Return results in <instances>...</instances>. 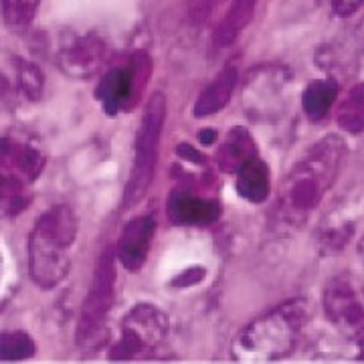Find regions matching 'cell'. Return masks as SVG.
<instances>
[{
    "label": "cell",
    "instance_id": "obj_15",
    "mask_svg": "<svg viewBox=\"0 0 364 364\" xmlns=\"http://www.w3.org/2000/svg\"><path fill=\"white\" fill-rule=\"evenodd\" d=\"M340 85L336 79H320V81H312L304 93H301V107L304 114L310 117L312 122H320L324 119L332 105L338 100Z\"/></svg>",
    "mask_w": 364,
    "mask_h": 364
},
{
    "label": "cell",
    "instance_id": "obj_1",
    "mask_svg": "<svg viewBox=\"0 0 364 364\" xmlns=\"http://www.w3.org/2000/svg\"><path fill=\"white\" fill-rule=\"evenodd\" d=\"M346 146L340 136H326L306 152L282 184L275 215L279 223L298 227L320 207L322 198L338 176Z\"/></svg>",
    "mask_w": 364,
    "mask_h": 364
},
{
    "label": "cell",
    "instance_id": "obj_16",
    "mask_svg": "<svg viewBox=\"0 0 364 364\" xmlns=\"http://www.w3.org/2000/svg\"><path fill=\"white\" fill-rule=\"evenodd\" d=\"M338 126L348 134L364 132V83H356L340 105Z\"/></svg>",
    "mask_w": 364,
    "mask_h": 364
},
{
    "label": "cell",
    "instance_id": "obj_13",
    "mask_svg": "<svg viewBox=\"0 0 364 364\" xmlns=\"http://www.w3.org/2000/svg\"><path fill=\"white\" fill-rule=\"evenodd\" d=\"M237 193L243 196L249 203L259 205L263 200H267V196L272 193V172L269 166L259 160V158H251L245 166H241L237 172Z\"/></svg>",
    "mask_w": 364,
    "mask_h": 364
},
{
    "label": "cell",
    "instance_id": "obj_25",
    "mask_svg": "<svg viewBox=\"0 0 364 364\" xmlns=\"http://www.w3.org/2000/svg\"><path fill=\"white\" fill-rule=\"evenodd\" d=\"M358 255H360V259H363L364 263V237L358 241Z\"/></svg>",
    "mask_w": 364,
    "mask_h": 364
},
{
    "label": "cell",
    "instance_id": "obj_19",
    "mask_svg": "<svg viewBox=\"0 0 364 364\" xmlns=\"http://www.w3.org/2000/svg\"><path fill=\"white\" fill-rule=\"evenodd\" d=\"M35 352V344L26 334L13 332L0 336V358L4 360H18V358H28Z\"/></svg>",
    "mask_w": 364,
    "mask_h": 364
},
{
    "label": "cell",
    "instance_id": "obj_12",
    "mask_svg": "<svg viewBox=\"0 0 364 364\" xmlns=\"http://www.w3.org/2000/svg\"><path fill=\"white\" fill-rule=\"evenodd\" d=\"M255 140L247 128H233L225 136V140L217 150V164L225 172H239L251 158H255Z\"/></svg>",
    "mask_w": 364,
    "mask_h": 364
},
{
    "label": "cell",
    "instance_id": "obj_8",
    "mask_svg": "<svg viewBox=\"0 0 364 364\" xmlns=\"http://www.w3.org/2000/svg\"><path fill=\"white\" fill-rule=\"evenodd\" d=\"M114 249H107L100 265L95 269L93 286L85 299L81 324H79V340H90L102 326L114 304V286H116V267H114Z\"/></svg>",
    "mask_w": 364,
    "mask_h": 364
},
{
    "label": "cell",
    "instance_id": "obj_17",
    "mask_svg": "<svg viewBox=\"0 0 364 364\" xmlns=\"http://www.w3.org/2000/svg\"><path fill=\"white\" fill-rule=\"evenodd\" d=\"M105 45L97 39H83L69 51L67 63L73 67H97L104 59Z\"/></svg>",
    "mask_w": 364,
    "mask_h": 364
},
{
    "label": "cell",
    "instance_id": "obj_14",
    "mask_svg": "<svg viewBox=\"0 0 364 364\" xmlns=\"http://www.w3.org/2000/svg\"><path fill=\"white\" fill-rule=\"evenodd\" d=\"M255 4H257V0H235L233 4H231V9L227 11L221 23L215 28V35H213L215 47L227 49V47H231L235 41L241 37V33L253 21Z\"/></svg>",
    "mask_w": 364,
    "mask_h": 364
},
{
    "label": "cell",
    "instance_id": "obj_10",
    "mask_svg": "<svg viewBox=\"0 0 364 364\" xmlns=\"http://www.w3.org/2000/svg\"><path fill=\"white\" fill-rule=\"evenodd\" d=\"M168 219L174 225H210L221 217V203L195 196L186 188H176L168 196Z\"/></svg>",
    "mask_w": 364,
    "mask_h": 364
},
{
    "label": "cell",
    "instance_id": "obj_23",
    "mask_svg": "<svg viewBox=\"0 0 364 364\" xmlns=\"http://www.w3.org/2000/svg\"><path fill=\"white\" fill-rule=\"evenodd\" d=\"M354 35H356V43H358V47H360V49L364 51V18L360 21V23H358V26H356V33H354Z\"/></svg>",
    "mask_w": 364,
    "mask_h": 364
},
{
    "label": "cell",
    "instance_id": "obj_4",
    "mask_svg": "<svg viewBox=\"0 0 364 364\" xmlns=\"http://www.w3.org/2000/svg\"><path fill=\"white\" fill-rule=\"evenodd\" d=\"M164 119H166V97L164 93L156 91L144 107L142 124L136 134L134 166H132L128 186H126L124 207H132L140 203L154 182Z\"/></svg>",
    "mask_w": 364,
    "mask_h": 364
},
{
    "label": "cell",
    "instance_id": "obj_6",
    "mask_svg": "<svg viewBox=\"0 0 364 364\" xmlns=\"http://www.w3.org/2000/svg\"><path fill=\"white\" fill-rule=\"evenodd\" d=\"M168 332V318L162 310L152 304H138L134 306L124 324H122V338L112 350L114 360H130L144 352L156 348Z\"/></svg>",
    "mask_w": 364,
    "mask_h": 364
},
{
    "label": "cell",
    "instance_id": "obj_20",
    "mask_svg": "<svg viewBox=\"0 0 364 364\" xmlns=\"http://www.w3.org/2000/svg\"><path fill=\"white\" fill-rule=\"evenodd\" d=\"M320 2L326 4L340 18H346L356 11H360V6L364 4V0H320Z\"/></svg>",
    "mask_w": 364,
    "mask_h": 364
},
{
    "label": "cell",
    "instance_id": "obj_21",
    "mask_svg": "<svg viewBox=\"0 0 364 364\" xmlns=\"http://www.w3.org/2000/svg\"><path fill=\"white\" fill-rule=\"evenodd\" d=\"M176 152H178V156L181 158H184V160H191V162H196V164H200V162L205 160V156H200V152L195 150L191 144H181Z\"/></svg>",
    "mask_w": 364,
    "mask_h": 364
},
{
    "label": "cell",
    "instance_id": "obj_7",
    "mask_svg": "<svg viewBox=\"0 0 364 364\" xmlns=\"http://www.w3.org/2000/svg\"><path fill=\"white\" fill-rule=\"evenodd\" d=\"M150 61L144 53H138L128 65L114 67L107 71L97 87V100L102 102L107 114H117L126 107H130L136 97L142 93L148 77Z\"/></svg>",
    "mask_w": 364,
    "mask_h": 364
},
{
    "label": "cell",
    "instance_id": "obj_5",
    "mask_svg": "<svg viewBox=\"0 0 364 364\" xmlns=\"http://www.w3.org/2000/svg\"><path fill=\"white\" fill-rule=\"evenodd\" d=\"M328 322L346 338L364 334V282L354 273H340L324 287L322 296Z\"/></svg>",
    "mask_w": 364,
    "mask_h": 364
},
{
    "label": "cell",
    "instance_id": "obj_24",
    "mask_svg": "<svg viewBox=\"0 0 364 364\" xmlns=\"http://www.w3.org/2000/svg\"><path fill=\"white\" fill-rule=\"evenodd\" d=\"M358 358H363L364 360V334L363 336H358Z\"/></svg>",
    "mask_w": 364,
    "mask_h": 364
},
{
    "label": "cell",
    "instance_id": "obj_11",
    "mask_svg": "<svg viewBox=\"0 0 364 364\" xmlns=\"http://www.w3.org/2000/svg\"><path fill=\"white\" fill-rule=\"evenodd\" d=\"M237 85V69L233 65L223 67L215 79L200 91L195 104V117H208L219 114L233 97Z\"/></svg>",
    "mask_w": 364,
    "mask_h": 364
},
{
    "label": "cell",
    "instance_id": "obj_9",
    "mask_svg": "<svg viewBox=\"0 0 364 364\" xmlns=\"http://www.w3.org/2000/svg\"><path fill=\"white\" fill-rule=\"evenodd\" d=\"M156 235V219L150 215H142L132 219L117 243V259L128 272H138L148 259V253L152 247Z\"/></svg>",
    "mask_w": 364,
    "mask_h": 364
},
{
    "label": "cell",
    "instance_id": "obj_22",
    "mask_svg": "<svg viewBox=\"0 0 364 364\" xmlns=\"http://www.w3.org/2000/svg\"><path fill=\"white\" fill-rule=\"evenodd\" d=\"M215 138H217V134H215L213 130H205L198 134V140H200L203 144H213L215 142Z\"/></svg>",
    "mask_w": 364,
    "mask_h": 364
},
{
    "label": "cell",
    "instance_id": "obj_18",
    "mask_svg": "<svg viewBox=\"0 0 364 364\" xmlns=\"http://www.w3.org/2000/svg\"><path fill=\"white\" fill-rule=\"evenodd\" d=\"M41 0H0L4 21L13 26H23L33 21Z\"/></svg>",
    "mask_w": 364,
    "mask_h": 364
},
{
    "label": "cell",
    "instance_id": "obj_2",
    "mask_svg": "<svg viewBox=\"0 0 364 364\" xmlns=\"http://www.w3.org/2000/svg\"><path fill=\"white\" fill-rule=\"evenodd\" d=\"M312 320V304L306 298L289 299L255 318L239 334L233 356L247 363H269L296 350Z\"/></svg>",
    "mask_w": 364,
    "mask_h": 364
},
{
    "label": "cell",
    "instance_id": "obj_3",
    "mask_svg": "<svg viewBox=\"0 0 364 364\" xmlns=\"http://www.w3.org/2000/svg\"><path fill=\"white\" fill-rule=\"evenodd\" d=\"M75 231V217L67 207L51 208L37 221L28 243L31 275L37 286L53 287L65 277Z\"/></svg>",
    "mask_w": 364,
    "mask_h": 364
}]
</instances>
